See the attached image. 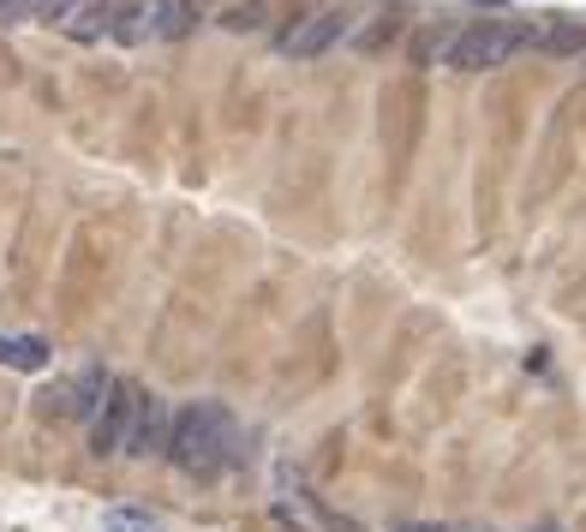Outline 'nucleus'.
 Returning <instances> with one entry per match:
<instances>
[{
    "label": "nucleus",
    "mask_w": 586,
    "mask_h": 532,
    "mask_svg": "<svg viewBox=\"0 0 586 532\" xmlns=\"http://www.w3.org/2000/svg\"><path fill=\"white\" fill-rule=\"evenodd\" d=\"M168 461L192 479H216L233 461V413L222 401H192L168 425Z\"/></svg>",
    "instance_id": "f257e3e1"
},
{
    "label": "nucleus",
    "mask_w": 586,
    "mask_h": 532,
    "mask_svg": "<svg viewBox=\"0 0 586 532\" xmlns=\"http://www.w3.org/2000/svg\"><path fill=\"white\" fill-rule=\"evenodd\" d=\"M538 42V24H509V19H491V24H473V31H456L443 42V66L449 72H491V66H509L515 54H526Z\"/></svg>",
    "instance_id": "f03ea898"
},
{
    "label": "nucleus",
    "mask_w": 586,
    "mask_h": 532,
    "mask_svg": "<svg viewBox=\"0 0 586 532\" xmlns=\"http://www.w3.org/2000/svg\"><path fill=\"white\" fill-rule=\"evenodd\" d=\"M198 19L192 0H126L121 24H114V42H126V49H138V42H174L186 36Z\"/></svg>",
    "instance_id": "7ed1b4c3"
},
{
    "label": "nucleus",
    "mask_w": 586,
    "mask_h": 532,
    "mask_svg": "<svg viewBox=\"0 0 586 532\" xmlns=\"http://www.w3.org/2000/svg\"><path fill=\"white\" fill-rule=\"evenodd\" d=\"M138 401H144L138 383H126V377L108 383L102 407L91 413V455H96V461H114V455H126V437H132V419H138Z\"/></svg>",
    "instance_id": "20e7f679"
},
{
    "label": "nucleus",
    "mask_w": 586,
    "mask_h": 532,
    "mask_svg": "<svg viewBox=\"0 0 586 532\" xmlns=\"http://www.w3.org/2000/svg\"><path fill=\"white\" fill-rule=\"evenodd\" d=\"M347 31H354L347 12H305V19H293L287 31L275 36V49H282V61H317V54H329Z\"/></svg>",
    "instance_id": "39448f33"
},
{
    "label": "nucleus",
    "mask_w": 586,
    "mask_h": 532,
    "mask_svg": "<svg viewBox=\"0 0 586 532\" xmlns=\"http://www.w3.org/2000/svg\"><path fill=\"white\" fill-rule=\"evenodd\" d=\"M108 383H114V377L102 372V365H84L79 377H72V383H61V389L49 395V413H61V419H84V425H91V413L102 407Z\"/></svg>",
    "instance_id": "423d86ee"
},
{
    "label": "nucleus",
    "mask_w": 586,
    "mask_h": 532,
    "mask_svg": "<svg viewBox=\"0 0 586 532\" xmlns=\"http://www.w3.org/2000/svg\"><path fill=\"white\" fill-rule=\"evenodd\" d=\"M168 425H174L168 401H163V395H150V389H144L138 419H132V437H126V455H132V461H150V455H168Z\"/></svg>",
    "instance_id": "0eeeda50"
},
{
    "label": "nucleus",
    "mask_w": 586,
    "mask_h": 532,
    "mask_svg": "<svg viewBox=\"0 0 586 532\" xmlns=\"http://www.w3.org/2000/svg\"><path fill=\"white\" fill-rule=\"evenodd\" d=\"M121 12H126V0H84V7L66 19V36L72 42H102V36H114Z\"/></svg>",
    "instance_id": "6e6552de"
},
{
    "label": "nucleus",
    "mask_w": 586,
    "mask_h": 532,
    "mask_svg": "<svg viewBox=\"0 0 586 532\" xmlns=\"http://www.w3.org/2000/svg\"><path fill=\"white\" fill-rule=\"evenodd\" d=\"M0 365H12V372H42V365H49V342H42V335H0Z\"/></svg>",
    "instance_id": "1a4fd4ad"
},
{
    "label": "nucleus",
    "mask_w": 586,
    "mask_h": 532,
    "mask_svg": "<svg viewBox=\"0 0 586 532\" xmlns=\"http://www.w3.org/2000/svg\"><path fill=\"white\" fill-rule=\"evenodd\" d=\"M533 49L538 54H586V24H575V19L551 24V31H538Z\"/></svg>",
    "instance_id": "9d476101"
},
{
    "label": "nucleus",
    "mask_w": 586,
    "mask_h": 532,
    "mask_svg": "<svg viewBox=\"0 0 586 532\" xmlns=\"http://www.w3.org/2000/svg\"><path fill=\"white\" fill-rule=\"evenodd\" d=\"M102 532H163V514L132 509V502H114V509L102 514Z\"/></svg>",
    "instance_id": "9b49d317"
},
{
    "label": "nucleus",
    "mask_w": 586,
    "mask_h": 532,
    "mask_svg": "<svg viewBox=\"0 0 586 532\" xmlns=\"http://www.w3.org/2000/svg\"><path fill=\"white\" fill-rule=\"evenodd\" d=\"M222 31L245 36V31H263V0H245V7H228L222 12Z\"/></svg>",
    "instance_id": "f8f14e48"
},
{
    "label": "nucleus",
    "mask_w": 586,
    "mask_h": 532,
    "mask_svg": "<svg viewBox=\"0 0 586 532\" xmlns=\"http://www.w3.org/2000/svg\"><path fill=\"white\" fill-rule=\"evenodd\" d=\"M84 7V0H24V7H19V19H24V12H31V19H49V24H66L72 19V12H79Z\"/></svg>",
    "instance_id": "ddd939ff"
},
{
    "label": "nucleus",
    "mask_w": 586,
    "mask_h": 532,
    "mask_svg": "<svg viewBox=\"0 0 586 532\" xmlns=\"http://www.w3.org/2000/svg\"><path fill=\"white\" fill-rule=\"evenodd\" d=\"M19 7L24 0H0V19H19Z\"/></svg>",
    "instance_id": "4468645a"
},
{
    "label": "nucleus",
    "mask_w": 586,
    "mask_h": 532,
    "mask_svg": "<svg viewBox=\"0 0 586 532\" xmlns=\"http://www.w3.org/2000/svg\"><path fill=\"white\" fill-rule=\"evenodd\" d=\"M395 532H437V526H395Z\"/></svg>",
    "instance_id": "2eb2a0df"
}]
</instances>
